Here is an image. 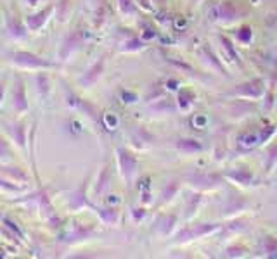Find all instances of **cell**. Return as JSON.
<instances>
[{"label": "cell", "instance_id": "f546056e", "mask_svg": "<svg viewBox=\"0 0 277 259\" xmlns=\"http://www.w3.org/2000/svg\"><path fill=\"white\" fill-rule=\"evenodd\" d=\"M267 152L270 154L267 159V164H265V171H270L272 166L277 163V142H274L272 145H268L267 147Z\"/></svg>", "mask_w": 277, "mask_h": 259}, {"label": "cell", "instance_id": "6da1fadb", "mask_svg": "<svg viewBox=\"0 0 277 259\" xmlns=\"http://www.w3.org/2000/svg\"><path fill=\"white\" fill-rule=\"evenodd\" d=\"M9 57V62L21 69H30V71H47V69H54L58 67L56 62H50L47 59L40 57V55L33 54V52L28 50H14L7 54Z\"/></svg>", "mask_w": 277, "mask_h": 259}, {"label": "cell", "instance_id": "836d02e7", "mask_svg": "<svg viewBox=\"0 0 277 259\" xmlns=\"http://www.w3.org/2000/svg\"><path fill=\"white\" fill-rule=\"evenodd\" d=\"M168 64H172V66H177V67H180V69H186V71H189L190 74H196V71H194V67L190 66V64H187V62H182V61H178V59H168Z\"/></svg>", "mask_w": 277, "mask_h": 259}, {"label": "cell", "instance_id": "277c9868", "mask_svg": "<svg viewBox=\"0 0 277 259\" xmlns=\"http://www.w3.org/2000/svg\"><path fill=\"white\" fill-rule=\"evenodd\" d=\"M220 228V225L216 223H198V225H190V227L184 228L177 234L175 237V242L182 244V242H189V240L204 237V235H210L213 232H216Z\"/></svg>", "mask_w": 277, "mask_h": 259}, {"label": "cell", "instance_id": "30bf717a", "mask_svg": "<svg viewBox=\"0 0 277 259\" xmlns=\"http://www.w3.org/2000/svg\"><path fill=\"white\" fill-rule=\"evenodd\" d=\"M12 107L18 114H24L28 111V95H26V86H24V81L18 78L16 80V85H14V90H12Z\"/></svg>", "mask_w": 277, "mask_h": 259}, {"label": "cell", "instance_id": "484cf974", "mask_svg": "<svg viewBox=\"0 0 277 259\" xmlns=\"http://www.w3.org/2000/svg\"><path fill=\"white\" fill-rule=\"evenodd\" d=\"M142 48H146V42L142 38H138V36H132V38H128L125 43H123V47L120 48L122 52H138L142 50Z\"/></svg>", "mask_w": 277, "mask_h": 259}, {"label": "cell", "instance_id": "8992f818", "mask_svg": "<svg viewBox=\"0 0 277 259\" xmlns=\"http://www.w3.org/2000/svg\"><path fill=\"white\" fill-rule=\"evenodd\" d=\"M190 187H194L196 190H216L222 187L224 180L220 175H212V173H198L187 178Z\"/></svg>", "mask_w": 277, "mask_h": 259}, {"label": "cell", "instance_id": "5bb4252c", "mask_svg": "<svg viewBox=\"0 0 277 259\" xmlns=\"http://www.w3.org/2000/svg\"><path fill=\"white\" fill-rule=\"evenodd\" d=\"M226 178H229L232 183L248 187V185H252L254 176H253L252 170H248V168H236V170H230L229 173H226Z\"/></svg>", "mask_w": 277, "mask_h": 259}, {"label": "cell", "instance_id": "e575fe53", "mask_svg": "<svg viewBox=\"0 0 277 259\" xmlns=\"http://www.w3.org/2000/svg\"><path fill=\"white\" fill-rule=\"evenodd\" d=\"M244 247L242 246H236V247H229L227 249V256H230V258H238V256H242L244 254Z\"/></svg>", "mask_w": 277, "mask_h": 259}, {"label": "cell", "instance_id": "cb8c5ba5", "mask_svg": "<svg viewBox=\"0 0 277 259\" xmlns=\"http://www.w3.org/2000/svg\"><path fill=\"white\" fill-rule=\"evenodd\" d=\"M94 209H96V213L99 215V218L102 220V223H106V225H116L118 223V211L116 209H100V208H96L94 206Z\"/></svg>", "mask_w": 277, "mask_h": 259}, {"label": "cell", "instance_id": "9a60e30c", "mask_svg": "<svg viewBox=\"0 0 277 259\" xmlns=\"http://www.w3.org/2000/svg\"><path fill=\"white\" fill-rule=\"evenodd\" d=\"M130 138H132V144L138 149L149 147V145L152 144V140H154V137H152V135L144 128H136L132 131V137Z\"/></svg>", "mask_w": 277, "mask_h": 259}, {"label": "cell", "instance_id": "9c48e42d", "mask_svg": "<svg viewBox=\"0 0 277 259\" xmlns=\"http://www.w3.org/2000/svg\"><path fill=\"white\" fill-rule=\"evenodd\" d=\"M54 10H56V3H50V5H47L46 9L38 10V12L28 14V16L24 17V24H26V28H28V31H33V33L38 31V29L48 21V17L52 16Z\"/></svg>", "mask_w": 277, "mask_h": 259}, {"label": "cell", "instance_id": "3957f363", "mask_svg": "<svg viewBox=\"0 0 277 259\" xmlns=\"http://www.w3.org/2000/svg\"><path fill=\"white\" fill-rule=\"evenodd\" d=\"M116 157H118V168H120V173H122L123 180L126 183H132L134 176L137 173V168H138V161L137 157L134 156L132 152H128L125 147H118L116 149Z\"/></svg>", "mask_w": 277, "mask_h": 259}, {"label": "cell", "instance_id": "d590c367", "mask_svg": "<svg viewBox=\"0 0 277 259\" xmlns=\"http://www.w3.org/2000/svg\"><path fill=\"white\" fill-rule=\"evenodd\" d=\"M4 93H6V83L0 81V104H2V100H4Z\"/></svg>", "mask_w": 277, "mask_h": 259}, {"label": "cell", "instance_id": "2e32d148", "mask_svg": "<svg viewBox=\"0 0 277 259\" xmlns=\"http://www.w3.org/2000/svg\"><path fill=\"white\" fill-rule=\"evenodd\" d=\"M175 147L184 154H196V152L203 151V144L194 140V138H178V140L175 142Z\"/></svg>", "mask_w": 277, "mask_h": 259}, {"label": "cell", "instance_id": "7c38bea8", "mask_svg": "<svg viewBox=\"0 0 277 259\" xmlns=\"http://www.w3.org/2000/svg\"><path fill=\"white\" fill-rule=\"evenodd\" d=\"M6 131L9 133V137L16 142V145L20 149L26 147V123L18 121V123H6Z\"/></svg>", "mask_w": 277, "mask_h": 259}, {"label": "cell", "instance_id": "f1b7e54d", "mask_svg": "<svg viewBox=\"0 0 277 259\" xmlns=\"http://www.w3.org/2000/svg\"><path fill=\"white\" fill-rule=\"evenodd\" d=\"M118 9L125 16H134L137 12V5L134 0H118Z\"/></svg>", "mask_w": 277, "mask_h": 259}, {"label": "cell", "instance_id": "52a82bcc", "mask_svg": "<svg viewBox=\"0 0 277 259\" xmlns=\"http://www.w3.org/2000/svg\"><path fill=\"white\" fill-rule=\"evenodd\" d=\"M84 43H85L84 31H80V29H74V31H71L70 35L64 38V42H62L61 48H59V59H61V61H66V59H68L71 54H74L76 50H80Z\"/></svg>", "mask_w": 277, "mask_h": 259}, {"label": "cell", "instance_id": "4316f807", "mask_svg": "<svg viewBox=\"0 0 277 259\" xmlns=\"http://www.w3.org/2000/svg\"><path fill=\"white\" fill-rule=\"evenodd\" d=\"M163 93H164L163 81H156V83H152L148 88V93H146V102H151V100H154V99H160V97H163Z\"/></svg>", "mask_w": 277, "mask_h": 259}, {"label": "cell", "instance_id": "4fadbf2b", "mask_svg": "<svg viewBox=\"0 0 277 259\" xmlns=\"http://www.w3.org/2000/svg\"><path fill=\"white\" fill-rule=\"evenodd\" d=\"M6 28L12 38H24L28 35V28H26L24 22H21L16 16L7 12L6 14Z\"/></svg>", "mask_w": 277, "mask_h": 259}, {"label": "cell", "instance_id": "603a6c76", "mask_svg": "<svg viewBox=\"0 0 277 259\" xmlns=\"http://www.w3.org/2000/svg\"><path fill=\"white\" fill-rule=\"evenodd\" d=\"M177 100H178V106H180V109L187 111V109L194 104V100H196V93H194L192 90H189V88H184V90L178 92Z\"/></svg>", "mask_w": 277, "mask_h": 259}, {"label": "cell", "instance_id": "7a4b0ae2", "mask_svg": "<svg viewBox=\"0 0 277 259\" xmlns=\"http://www.w3.org/2000/svg\"><path fill=\"white\" fill-rule=\"evenodd\" d=\"M239 17H241V9L232 0H222L208 12V19L213 22H234Z\"/></svg>", "mask_w": 277, "mask_h": 259}, {"label": "cell", "instance_id": "83f0119b", "mask_svg": "<svg viewBox=\"0 0 277 259\" xmlns=\"http://www.w3.org/2000/svg\"><path fill=\"white\" fill-rule=\"evenodd\" d=\"M200 202H201V194H190L189 197H187V201H186L187 215H186V218H192L194 213L198 211V206H200Z\"/></svg>", "mask_w": 277, "mask_h": 259}, {"label": "cell", "instance_id": "4dcf8cb0", "mask_svg": "<svg viewBox=\"0 0 277 259\" xmlns=\"http://www.w3.org/2000/svg\"><path fill=\"white\" fill-rule=\"evenodd\" d=\"M253 38V31L250 26H242L241 29H238V40L242 43H250Z\"/></svg>", "mask_w": 277, "mask_h": 259}, {"label": "cell", "instance_id": "8fae6325", "mask_svg": "<svg viewBox=\"0 0 277 259\" xmlns=\"http://www.w3.org/2000/svg\"><path fill=\"white\" fill-rule=\"evenodd\" d=\"M196 54L200 55V57L203 59V61L206 62L208 66H212V69L218 71L220 74H227V71H226V67H224L222 61H220V59L216 57L215 52H213L206 43L200 45V47H198V50H196Z\"/></svg>", "mask_w": 277, "mask_h": 259}, {"label": "cell", "instance_id": "44dd1931", "mask_svg": "<svg viewBox=\"0 0 277 259\" xmlns=\"http://www.w3.org/2000/svg\"><path fill=\"white\" fill-rule=\"evenodd\" d=\"M180 190V183L178 182H170V183H166L164 185V189H163V192L162 195H160V201H158V206H163V204H166L168 201H172L174 199V195Z\"/></svg>", "mask_w": 277, "mask_h": 259}, {"label": "cell", "instance_id": "d6986e66", "mask_svg": "<svg viewBox=\"0 0 277 259\" xmlns=\"http://www.w3.org/2000/svg\"><path fill=\"white\" fill-rule=\"evenodd\" d=\"M35 81H36V90H38L40 99H42L44 102H47L48 93H50V81H48V76L46 71H40L35 76Z\"/></svg>", "mask_w": 277, "mask_h": 259}, {"label": "cell", "instance_id": "74e56055", "mask_svg": "<svg viewBox=\"0 0 277 259\" xmlns=\"http://www.w3.org/2000/svg\"><path fill=\"white\" fill-rule=\"evenodd\" d=\"M190 2H192V3H198V2H200V0H190Z\"/></svg>", "mask_w": 277, "mask_h": 259}, {"label": "cell", "instance_id": "ac0fdd59", "mask_svg": "<svg viewBox=\"0 0 277 259\" xmlns=\"http://www.w3.org/2000/svg\"><path fill=\"white\" fill-rule=\"evenodd\" d=\"M71 208L73 209H82V208H92L94 206L88 202L87 195H85V185H80L76 190H74V194L71 195Z\"/></svg>", "mask_w": 277, "mask_h": 259}, {"label": "cell", "instance_id": "ba28073f", "mask_svg": "<svg viewBox=\"0 0 277 259\" xmlns=\"http://www.w3.org/2000/svg\"><path fill=\"white\" fill-rule=\"evenodd\" d=\"M104 67H106V55H100V57L97 59L87 71H85L84 76L78 80L80 86H84V88H90L92 85H96L97 81H99V78L102 76Z\"/></svg>", "mask_w": 277, "mask_h": 259}, {"label": "cell", "instance_id": "d6a6232c", "mask_svg": "<svg viewBox=\"0 0 277 259\" xmlns=\"http://www.w3.org/2000/svg\"><path fill=\"white\" fill-rule=\"evenodd\" d=\"M56 9H62V12H59V21H64L66 16L70 12V0H61L59 3H56Z\"/></svg>", "mask_w": 277, "mask_h": 259}, {"label": "cell", "instance_id": "ffe728a7", "mask_svg": "<svg viewBox=\"0 0 277 259\" xmlns=\"http://www.w3.org/2000/svg\"><path fill=\"white\" fill-rule=\"evenodd\" d=\"M110 182H111V170L108 164H104L102 170H100V173H99V178H97V182H96L97 185H96V189H94V194L96 195L102 194L104 190L110 187Z\"/></svg>", "mask_w": 277, "mask_h": 259}, {"label": "cell", "instance_id": "f35d334b", "mask_svg": "<svg viewBox=\"0 0 277 259\" xmlns=\"http://www.w3.org/2000/svg\"><path fill=\"white\" fill-rule=\"evenodd\" d=\"M0 220H2V215H0Z\"/></svg>", "mask_w": 277, "mask_h": 259}, {"label": "cell", "instance_id": "1f68e13d", "mask_svg": "<svg viewBox=\"0 0 277 259\" xmlns=\"http://www.w3.org/2000/svg\"><path fill=\"white\" fill-rule=\"evenodd\" d=\"M10 154H12V151H10L9 142H6L4 138H0V159L7 161L10 157Z\"/></svg>", "mask_w": 277, "mask_h": 259}, {"label": "cell", "instance_id": "e0dca14e", "mask_svg": "<svg viewBox=\"0 0 277 259\" xmlns=\"http://www.w3.org/2000/svg\"><path fill=\"white\" fill-rule=\"evenodd\" d=\"M175 223H177V215H162L158 218V221H154L156 228H158V232L163 235V237L170 235V232L174 230Z\"/></svg>", "mask_w": 277, "mask_h": 259}, {"label": "cell", "instance_id": "5b68a950", "mask_svg": "<svg viewBox=\"0 0 277 259\" xmlns=\"http://www.w3.org/2000/svg\"><path fill=\"white\" fill-rule=\"evenodd\" d=\"M230 95L246 97V99H260L265 93V83L262 78H254V80L244 81V83L238 85L236 88L230 90Z\"/></svg>", "mask_w": 277, "mask_h": 259}, {"label": "cell", "instance_id": "7402d4cb", "mask_svg": "<svg viewBox=\"0 0 277 259\" xmlns=\"http://www.w3.org/2000/svg\"><path fill=\"white\" fill-rule=\"evenodd\" d=\"M220 45H222L224 52L227 54V57H230V61L234 62V64H239V62H241V57H239L238 50H236L234 43L230 42V38H227V36H220Z\"/></svg>", "mask_w": 277, "mask_h": 259}, {"label": "cell", "instance_id": "d4e9b609", "mask_svg": "<svg viewBox=\"0 0 277 259\" xmlns=\"http://www.w3.org/2000/svg\"><path fill=\"white\" fill-rule=\"evenodd\" d=\"M262 251H264L267 256L276 258L277 256V237H274V235H267V237L262 239Z\"/></svg>", "mask_w": 277, "mask_h": 259}, {"label": "cell", "instance_id": "8d00e7d4", "mask_svg": "<svg viewBox=\"0 0 277 259\" xmlns=\"http://www.w3.org/2000/svg\"><path fill=\"white\" fill-rule=\"evenodd\" d=\"M24 2H26V3H28V5H30V7H35V5H36V3H40V0H24Z\"/></svg>", "mask_w": 277, "mask_h": 259}]
</instances>
